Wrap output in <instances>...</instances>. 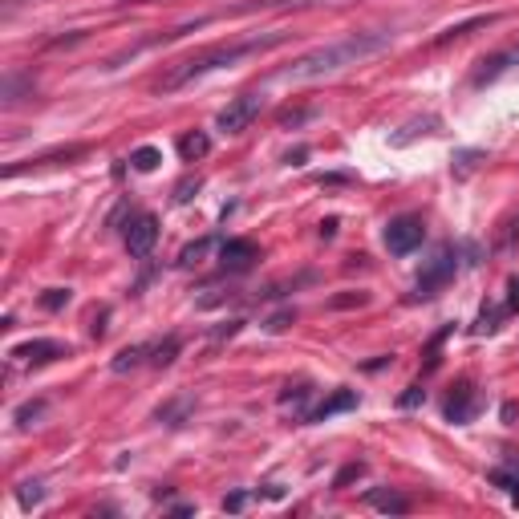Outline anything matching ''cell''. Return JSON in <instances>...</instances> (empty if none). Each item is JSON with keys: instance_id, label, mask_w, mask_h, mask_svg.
I'll return each instance as SVG.
<instances>
[{"instance_id": "obj_17", "label": "cell", "mask_w": 519, "mask_h": 519, "mask_svg": "<svg viewBox=\"0 0 519 519\" xmlns=\"http://www.w3.org/2000/svg\"><path fill=\"white\" fill-rule=\"evenodd\" d=\"M179 353V337H167V341L151 345V366H171Z\"/></svg>"}, {"instance_id": "obj_1", "label": "cell", "mask_w": 519, "mask_h": 519, "mask_svg": "<svg viewBox=\"0 0 519 519\" xmlns=\"http://www.w3.org/2000/svg\"><path fill=\"white\" fill-rule=\"evenodd\" d=\"M284 41H289V33H284V29H272V33H256V37H244V41H220V45H207V49H199L195 57L179 62L159 85H154V90H159V93H175V90H183V85H191L195 77L211 73V69H228V65L244 62V57L268 54V49L284 45Z\"/></svg>"}, {"instance_id": "obj_11", "label": "cell", "mask_w": 519, "mask_h": 519, "mask_svg": "<svg viewBox=\"0 0 519 519\" xmlns=\"http://www.w3.org/2000/svg\"><path fill=\"white\" fill-rule=\"evenodd\" d=\"M357 406V389H337L333 397H325L317 410H308V422H325V418H333V414H341V410H353Z\"/></svg>"}, {"instance_id": "obj_21", "label": "cell", "mask_w": 519, "mask_h": 519, "mask_svg": "<svg viewBox=\"0 0 519 519\" xmlns=\"http://www.w3.org/2000/svg\"><path fill=\"white\" fill-rule=\"evenodd\" d=\"M41 305H45V308H62V305H69V289H49L45 297H41Z\"/></svg>"}, {"instance_id": "obj_9", "label": "cell", "mask_w": 519, "mask_h": 519, "mask_svg": "<svg viewBox=\"0 0 519 519\" xmlns=\"http://www.w3.org/2000/svg\"><path fill=\"white\" fill-rule=\"evenodd\" d=\"M515 65H519V45L499 49V54H491V57H483V62H479V69H475V77H471V85L495 82V77H504L507 69H515Z\"/></svg>"}, {"instance_id": "obj_22", "label": "cell", "mask_w": 519, "mask_h": 519, "mask_svg": "<svg viewBox=\"0 0 519 519\" xmlns=\"http://www.w3.org/2000/svg\"><path fill=\"white\" fill-rule=\"evenodd\" d=\"M41 495H45V491H41V483H24V487H21V507L41 504Z\"/></svg>"}, {"instance_id": "obj_24", "label": "cell", "mask_w": 519, "mask_h": 519, "mask_svg": "<svg viewBox=\"0 0 519 519\" xmlns=\"http://www.w3.org/2000/svg\"><path fill=\"white\" fill-rule=\"evenodd\" d=\"M361 471H366V466H361V463H349L341 475H337V483H333V487H345V483H349V479H357Z\"/></svg>"}, {"instance_id": "obj_6", "label": "cell", "mask_w": 519, "mask_h": 519, "mask_svg": "<svg viewBox=\"0 0 519 519\" xmlns=\"http://www.w3.org/2000/svg\"><path fill=\"white\" fill-rule=\"evenodd\" d=\"M159 244V220L151 211H138L134 220L126 223V252L134 260H146Z\"/></svg>"}, {"instance_id": "obj_29", "label": "cell", "mask_w": 519, "mask_h": 519, "mask_svg": "<svg viewBox=\"0 0 519 519\" xmlns=\"http://www.w3.org/2000/svg\"><path fill=\"white\" fill-rule=\"evenodd\" d=\"M126 5H138V0H126Z\"/></svg>"}, {"instance_id": "obj_16", "label": "cell", "mask_w": 519, "mask_h": 519, "mask_svg": "<svg viewBox=\"0 0 519 519\" xmlns=\"http://www.w3.org/2000/svg\"><path fill=\"white\" fill-rule=\"evenodd\" d=\"M159 162H162V151H159V146H138V151H130V167L142 171V175H146V171H154Z\"/></svg>"}, {"instance_id": "obj_4", "label": "cell", "mask_w": 519, "mask_h": 519, "mask_svg": "<svg viewBox=\"0 0 519 519\" xmlns=\"http://www.w3.org/2000/svg\"><path fill=\"white\" fill-rule=\"evenodd\" d=\"M422 240H426V223H422L418 215H397V220L386 223V248H389V256L418 252Z\"/></svg>"}, {"instance_id": "obj_25", "label": "cell", "mask_w": 519, "mask_h": 519, "mask_svg": "<svg viewBox=\"0 0 519 519\" xmlns=\"http://www.w3.org/2000/svg\"><path fill=\"white\" fill-rule=\"evenodd\" d=\"M308 118V110H297V114H292V110H284L280 114V126H300Z\"/></svg>"}, {"instance_id": "obj_15", "label": "cell", "mask_w": 519, "mask_h": 519, "mask_svg": "<svg viewBox=\"0 0 519 519\" xmlns=\"http://www.w3.org/2000/svg\"><path fill=\"white\" fill-rule=\"evenodd\" d=\"M369 504H374L377 512H394V515L410 512V504H406L402 495H394V491H369Z\"/></svg>"}, {"instance_id": "obj_10", "label": "cell", "mask_w": 519, "mask_h": 519, "mask_svg": "<svg viewBox=\"0 0 519 519\" xmlns=\"http://www.w3.org/2000/svg\"><path fill=\"white\" fill-rule=\"evenodd\" d=\"M475 410H479V394H475V386H471V382H458V386L451 389V397H446L443 414H446L451 422H471Z\"/></svg>"}, {"instance_id": "obj_26", "label": "cell", "mask_w": 519, "mask_h": 519, "mask_svg": "<svg viewBox=\"0 0 519 519\" xmlns=\"http://www.w3.org/2000/svg\"><path fill=\"white\" fill-rule=\"evenodd\" d=\"M422 397H426V389H422V386H410V394H402V406L410 410V406H418Z\"/></svg>"}, {"instance_id": "obj_20", "label": "cell", "mask_w": 519, "mask_h": 519, "mask_svg": "<svg viewBox=\"0 0 519 519\" xmlns=\"http://www.w3.org/2000/svg\"><path fill=\"white\" fill-rule=\"evenodd\" d=\"M41 410H45V402H29L16 410V426H29V418H41Z\"/></svg>"}, {"instance_id": "obj_28", "label": "cell", "mask_w": 519, "mask_h": 519, "mask_svg": "<svg viewBox=\"0 0 519 519\" xmlns=\"http://www.w3.org/2000/svg\"><path fill=\"white\" fill-rule=\"evenodd\" d=\"M321 236H325V240L337 236V220H325V223H321Z\"/></svg>"}, {"instance_id": "obj_14", "label": "cell", "mask_w": 519, "mask_h": 519, "mask_svg": "<svg viewBox=\"0 0 519 519\" xmlns=\"http://www.w3.org/2000/svg\"><path fill=\"white\" fill-rule=\"evenodd\" d=\"M308 394H313V389H308L305 382H300V386H289V389L280 394V410H284V414H300V418H308V414H305Z\"/></svg>"}, {"instance_id": "obj_7", "label": "cell", "mask_w": 519, "mask_h": 519, "mask_svg": "<svg viewBox=\"0 0 519 519\" xmlns=\"http://www.w3.org/2000/svg\"><path fill=\"white\" fill-rule=\"evenodd\" d=\"M256 260H260V248L252 244V240H223V244H220L223 272H248Z\"/></svg>"}, {"instance_id": "obj_19", "label": "cell", "mask_w": 519, "mask_h": 519, "mask_svg": "<svg viewBox=\"0 0 519 519\" xmlns=\"http://www.w3.org/2000/svg\"><path fill=\"white\" fill-rule=\"evenodd\" d=\"M215 244V240H195V244H187L183 248V252H179V264H183V268H191V264H199V260H203L207 256V248H211Z\"/></svg>"}, {"instance_id": "obj_3", "label": "cell", "mask_w": 519, "mask_h": 519, "mask_svg": "<svg viewBox=\"0 0 519 519\" xmlns=\"http://www.w3.org/2000/svg\"><path fill=\"white\" fill-rule=\"evenodd\" d=\"M455 272H458V252L451 244H443L426 260V268L418 272V284H414V289H418V297H438V292L455 280Z\"/></svg>"}, {"instance_id": "obj_8", "label": "cell", "mask_w": 519, "mask_h": 519, "mask_svg": "<svg viewBox=\"0 0 519 519\" xmlns=\"http://www.w3.org/2000/svg\"><path fill=\"white\" fill-rule=\"evenodd\" d=\"M8 357L21 361V366H45V361L69 357V345H62V341H29V345H16Z\"/></svg>"}, {"instance_id": "obj_13", "label": "cell", "mask_w": 519, "mask_h": 519, "mask_svg": "<svg viewBox=\"0 0 519 519\" xmlns=\"http://www.w3.org/2000/svg\"><path fill=\"white\" fill-rule=\"evenodd\" d=\"M142 361H151V345H126V349L110 361V366H114V374H126V369L142 366Z\"/></svg>"}, {"instance_id": "obj_5", "label": "cell", "mask_w": 519, "mask_h": 519, "mask_svg": "<svg viewBox=\"0 0 519 519\" xmlns=\"http://www.w3.org/2000/svg\"><path fill=\"white\" fill-rule=\"evenodd\" d=\"M260 106H264V98H260V93H240V98H231L228 106L220 110L215 126H220L223 134H244V130L260 118Z\"/></svg>"}, {"instance_id": "obj_2", "label": "cell", "mask_w": 519, "mask_h": 519, "mask_svg": "<svg viewBox=\"0 0 519 519\" xmlns=\"http://www.w3.org/2000/svg\"><path fill=\"white\" fill-rule=\"evenodd\" d=\"M389 45V33H349V37L341 41H328V45L313 49V54L297 57L289 69H284V77L289 82H313V77H328V73H341V69L366 62V57L382 54Z\"/></svg>"}, {"instance_id": "obj_27", "label": "cell", "mask_w": 519, "mask_h": 519, "mask_svg": "<svg viewBox=\"0 0 519 519\" xmlns=\"http://www.w3.org/2000/svg\"><path fill=\"white\" fill-rule=\"evenodd\" d=\"M507 292H512V297H507V308H519V276L507 284Z\"/></svg>"}, {"instance_id": "obj_23", "label": "cell", "mask_w": 519, "mask_h": 519, "mask_svg": "<svg viewBox=\"0 0 519 519\" xmlns=\"http://www.w3.org/2000/svg\"><path fill=\"white\" fill-rule=\"evenodd\" d=\"M191 191H199V179H183V183L175 187V203H187V199H191Z\"/></svg>"}, {"instance_id": "obj_12", "label": "cell", "mask_w": 519, "mask_h": 519, "mask_svg": "<svg viewBox=\"0 0 519 519\" xmlns=\"http://www.w3.org/2000/svg\"><path fill=\"white\" fill-rule=\"evenodd\" d=\"M207 151H211V138H207L203 130H191V134L179 138V154H183V162H199Z\"/></svg>"}, {"instance_id": "obj_18", "label": "cell", "mask_w": 519, "mask_h": 519, "mask_svg": "<svg viewBox=\"0 0 519 519\" xmlns=\"http://www.w3.org/2000/svg\"><path fill=\"white\" fill-rule=\"evenodd\" d=\"M487 24H495V16H475V21H466V24H455V29H446L443 37H438V45H446V41H455V37H466L471 29H487Z\"/></svg>"}]
</instances>
